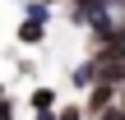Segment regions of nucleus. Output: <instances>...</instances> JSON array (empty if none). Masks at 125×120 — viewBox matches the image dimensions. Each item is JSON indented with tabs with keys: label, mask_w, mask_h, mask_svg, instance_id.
Here are the masks:
<instances>
[{
	"label": "nucleus",
	"mask_w": 125,
	"mask_h": 120,
	"mask_svg": "<svg viewBox=\"0 0 125 120\" xmlns=\"http://www.w3.org/2000/svg\"><path fill=\"white\" fill-rule=\"evenodd\" d=\"M74 5V18L83 23L88 14H97V9H111V5H125V0H70Z\"/></svg>",
	"instance_id": "39448f33"
},
{
	"label": "nucleus",
	"mask_w": 125,
	"mask_h": 120,
	"mask_svg": "<svg viewBox=\"0 0 125 120\" xmlns=\"http://www.w3.org/2000/svg\"><path fill=\"white\" fill-rule=\"evenodd\" d=\"M70 83H74V88H88V83H93V65H88V60H83V65H74Z\"/></svg>",
	"instance_id": "0eeeda50"
},
{
	"label": "nucleus",
	"mask_w": 125,
	"mask_h": 120,
	"mask_svg": "<svg viewBox=\"0 0 125 120\" xmlns=\"http://www.w3.org/2000/svg\"><path fill=\"white\" fill-rule=\"evenodd\" d=\"M116 97V83H88V102H83V116H97L107 102Z\"/></svg>",
	"instance_id": "f257e3e1"
},
{
	"label": "nucleus",
	"mask_w": 125,
	"mask_h": 120,
	"mask_svg": "<svg viewBox=\"0 0 125 120\" xmlns=\"http://www.w3.org/2000/svg\"><path fill=\"white\" fill-rule=\"evenodd\" d=\"M37 120H56V111H37Z\"/></svg>",
	"instance_id": "9d476101"
},
{
	"label": "nucleus",
	"mask_w": 125,
	"mask_h": 120,
	"mask_svg": "<svg viewBox=\"0 0 125 120\" xmlns=\"http://www.w3.org/2000/svg\"><path fill=\"white\" fill-rule=\"evenodd\" d=\"M93 120H125V83L116 88V97H111V102H107V106H102Z\"/></svg>",
	"instance_id": "20e7f679"
},
{
	"label": "nucleus",
	"mask_w": 125,
	"mask_h": 120,
	"mask_svg": "<svg viewBox=\"0 0 125 120\" xmlns=\"http://www.w3.org/2000/svg\"><path fill=\"white\" fill-rule=\"evenodd\" d=\"M0 97H5V83H0Z\"/></svg>",
	"instance_id": "9b49d317"
},
{
	"label": "nucleus",
	"mask_w": 125,
	"mask_h": 120,
	"mask_svg": "<svg viewBox=\"0 0 125 120\" xmlns=\"http://www.w3.org/2000/svg\"><path fill=\"white\" fill-rule=\"evenodd\" d=\"M56 120H88V116H83V106H74V102H70V106L56 102Z\"/></svg>",
	"instance_id": "6e6552de"
},
{
	"label": "nucleus",
	"mask_w": 125,
	"mask_h": 120,
	"mask_svg": "<svg viewBox=\"0 0 125 120\" xmlns=\"http://www.w3.org/2000/svg\"><path fill=\"white\" fill-rule=\"evenodd\" d=\"M56 102H60V97H56V88H46V83H37V88H32V97H28V106H32V111H56Z\"/></svg>",
	"instance_id": "7ed1b4c3"
},
{
	"label": "nucleus",
	"mask_w": 125,
	"mask_h": 120,
	"mask_svg": "<svg viewBox=\"0 0 125 120\" xmlns=\"http://www.w3.org/2000/svg\"><path fill=\"white\" fill-rule=\"evenodd\" d=\"M19 116V111H14V102H9V97H0V120H14Z\"/></svg>",
	"instance_id": "1a4fd4ad"
},
{
	"label": "nucleus",
	"mask_w": 125,
	"mask_h": 120,
	"mask_svg": "<svg viewBox=\"0 0 125 120\" xmlns=\"http://www.w3.org/2000/svg\"><path fill=\"white\" fill-rule=\"evenodd\" d=\"M23 9H28V18H37V23H51V0H28Z\"/></svg>",
	"instance_id": "423d86ee"
},
{
	"label": "nucleus",
	"mask_w": 125,
	"mask_h": 120,
	"mask_svg": "<svg viewBox=\"0 0 125 120\" xmlns=\"http://www.w3.org/2000/svg\"><path fill=\"white\" fill-rule=\"evenodd\" d=\"M19 42H23V46H42V42H46V23L23 18V23H19Z\"/></svg>",
	"instance_id": "f03ea898"
}]
</instances>
